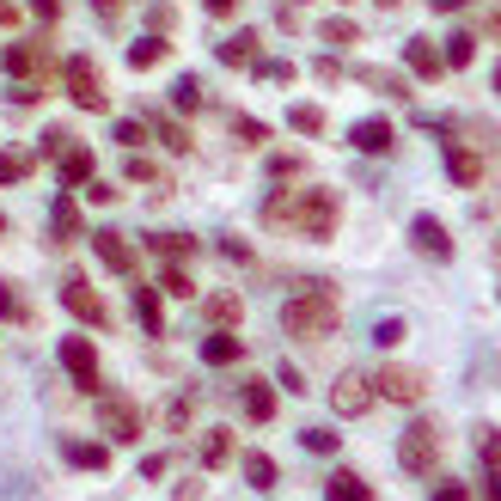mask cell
Instances as JSON below:
<instances>
[{"label":"cell","mask_w":501,"mask_h":501,"mask_svg":"<svg viewBox=\"0 0 501 501\" xmlns=\"http://www.w3.org/2000/svg\"><path fill=\"white\" fill-rule=\"evenodd\" d=\"M61 306H68V312H74L80 324H104V318H110V312H104V300L92 294V287H86L80 276H68V281H61Z\"/></svg>","instance_id":"ba28073f"},{"label":"cell","mask_w":501,"mask_h":501,"mask_svg":"<svg viewBox=\"0 0 501 501\" xmlns=\"http://www.w3.org/2000/svg\"><path fill=\"white\" fill-rule=\"evenodd\" d=\"M31 61H37V49H25V43H13V49H6V68H13V74H25Z\"/></svg>","instance_id":"1f68e13d"},{"label":"cell","mask_w":501,"mask_h":501,"mask_svg":"<svg viewBox=\"0 0 501 501\" xmlns=\"http://www.w3.org/2000/svg\"><path fill=\"white\" fill-rule=\"evenodd\" d=\"M342 318V300H337V287H306V294H294V300L281 306V330L287 337H330Z\"/></svg>","instance_id":"6da1fadb"},{"label":"cell","mask_w":501,"mask_h":501,"mask_svg":"<svg viewBox=\"0 0 501 501\" xmlns=\"http://www.w3.org/2000/svg\"><path fill=\"white\" fill-rule=\"evenodd\" d=\"M172 501H202V483H178V496Z\"/></svg>","instance_id":"74e56055"},{"label":"cell","mask_w":501,"mask_h":501,"mask_svg":"<svg viewBox=\"0 0 501 501\" xmlns=\"http://www.w3.org/2000/svg\"><path fill=\"white\" fill-rule=\"evenodd\" d=\"M56 239H80V208L74 202H56Z\"/></svg>","instance_id":"603a6c76"},{"label":"cell","mask_w":501,"mask_h":501,"mask_svg":"<svg viewBox=\"0 0 501 501\" xmlns=\"http://www.w3.org/2000/svg\"><path fill=\"white\" fill-rule=\"evenodd\" d=\"M398 464L416 471V477H428V471L441 464V428H434V422H410L403 441H398Z\"/></svg>","instance_id":"3957f363"},{"label":"cell","mask_w":501,"mask_h":501,"mask_svg":"<svg viewBox=\"0 0 501 501\" xmlns=\"http://www.w3.org/2000/svg\"><path fill=\"white\" fill-rule=\"evenodd\" d=\"M226 459H233V434H226V428H214V434L202 441V464H226Z\"/></svg>","instance_id":"7402d4cb"},{"label":"cell","mask_w":501,"mask_h":501,"mask_svg":"<svg viewBox=\"0 0 501 501\" xmlns=\"http://www.w3.org/2000/svg\"><path fill=\"white\" fill-rule=\"evenodd\" d=\"M373 342H380V349H398L403 342V318H380L373 324Z\"/></svg>","instance_id":"484cf974"},{"label":"cell","mask_w":501,"mask_h":501,"mask_svg":"<svg viewBox=\"0 0 501 501\" xmlns=\"http://www.w3.org/2000/svg\"><path fill=\"white\" fill-rule=\"evenodd\" d=\"M324 501H373V489H367L355 471H337V477L324 483Z\"/></svg>","instance_id":"7c38bea8"},{"label":"cell","mask_w":501,"mask_h":501,"mask_svg":"<svg viewBox=\"0 0 501 501\" xmlns=\"http://www.w3.org/2000/svg\"><path fill=\"white\" fill-rule=\"evenodd\" d=\"M446 165H453V178H459V183H477V160H471V153H459V147H453V153H446Z\"/></svg>","instance_id":"83f0119b"},{"label":"cell","mask_w":501,"mask_h":501,"mask_svg":"<svg viewBox=\"0 0 501 501\" xmlns=\"http://www.w3.org/2000/svg\"><path fill=\"white\" fill-rule=\"evenodd\" d=\"M68 86H74V99H80L86 110H104V92H99V74H92V61H74V68H68Z\"/></svg>","instance_id":"8fae6325"},{"label":"cell","mask_w":501,"mask_h":501,"mask_svg":"<svg viewBox=\"0 0 501 501\" xmlns=\"http://www.w3.org/2000/svg\"><path fill=\"white\" fill-rule=\"evenodd\" d=\"M373 391H385L391 403H422V391H428V380H422L416 367H385L380 380H373Z\"/></svg>","instance_id":"52a82bcc"},{"label":"cell","mask_w":501,"mask_h":501,"mask_svg":"<svg viewBox=\"0 0 501 501\" xmlns=\"http://www.w3.org/2000/svg\"><path fill=\"white\" fill-rule=\"evenodd\" d=\"M99 422H104L110 441H141V410L129 398H104L99 391Z\"/></svg>","instance_id":"8992f818"},{"label":"cell","mask_w":501,"mask_h":501,"mask_svg":"<svg viewBox=\"0 0 501 501\" xmlns=\"http://www.w3.org/2000/svg\"><path fill=\"white\" fill-rule=\"evenodd\" d=\"M165 251V257H183V251H190V239H183V233H160V239H153Z\"/></svg>","instance_id":"e575fe53"},{"label":"cell","mask_w":501,"mask_h":501,"mask_svg":"<svg viewBox=\"0 0 501 501\" xmlns=\"http://www.w3.org/2000/svg\"><path fill=\"white\" fill-rule=\"evenodd\" d=\"M68 459L80 464V471H104V464H110V453H104L99 441H68Z\"/></svg>","instance_id":"e0dca14e"},{"label":"cell","mask_w":501,"mask_h":501,"mask_svg":"<svg viewBox=\"0 0 501 501\" xmlns=\"http://www.w3.org/2000/svg\"><path fill=\"white\" fill-rule=\"evenodd\" d=\"M373 398H380V391H373L367 373H342V380L330 385V410H337V416H367Z\"/></svg>","instance_id":"5b68a950"},{"label":"cell","mask_w":501,"mask_h":501,"mask_svg":"<svg viewBox=\"0 0 501 501\" xmlns=\"http://www.w3.org/2000/svg\"><path fill=\"white\" fill-rule=\"evenodd\" d=\"M25 172H31V160H19V153H0V183H19Z\"/></svg>","instance_id":"4dcf8cb0"},{"label":"cell","mask_w":501,"mask_h":501,"mask_svg":"<svg viewBox=\"0 0 501 501\" xmlns=\"http://www.w3.org/2000/svg\"><path fill=\"white\" fill-rule=\"evenodd\" d=\"M239 355H245L239 337H208V342H202V361H208V367H233Z\"/></svg>","instance_id":"9a60e30c"},{"label":"cell","mask_w":501,"mask_h":501,"mask_svg":"<svg viewBox=\"0 0 501 501\" xmlns=\"http://www.w3.org/2000/svg\"><path fill=\"white\" fill-rule=\"evenodd\" d=\"M160 56H165V43H160V37H147V43H135V49H129V61H135V68H153Z\"/></svg>","instance_id":"f546056e"},{"label":"cell","mask_w":501,"mask_h":501,"mask_svg":"<svg viewBox=\"0 0 501 501\" xmlns=\"http://www.w3.org/2000/svg\"><path fill=\"white\" fill-rule=\"evenodd\" d=\"M208 13H233V0H208Z\"/></svg>","instance_id":"f35d334b"},{"label":"cell","mask_w":501,"mask_h":501,"mask_svg":"<svg viewBox=\"0 0 501 501\" xmlns=\"http://www.w3.org/2000/svg\"><path fill=\"white\" fill-rule=\"evenodd\" d=\"M245 477H251V489H276V459L269 453H245Z\"/></svg>","instance_id":"ac0fdd59"},{"label":"cell","mask_w":501,"mask_h":501,"mask_svg":"<svg viewBox=\"0 0 501 501\" xmlns=\"http://www.w3.org/2000/svg\"><path fill=\"white\" fill-rule=\"evenodd\" d=\"M160 294H172V300H190L196 287H190V276H183V269H165V276H160Z\"/></svg>","instance_id":"cb8c5ba5"},{"label":"cell","mask_w":501,"mask_h":501,"mask_svg":"<svg viewBox=\"0 0 501 501\" xmlns=\"http://www.w3.org/2000/svg\"><path fill=\"white\" fill-rule=\"evenodd\" d=\"M61 367L74 373V385H80V391H92V398L104 391V380H99V349H92L86 337H68V342H61Z\"/></svg>","instance_id":"277c9868"},{"label":"cell","mask_w":501,"mask_h":501,"mask_svg":"<svg viewBox=\"0 0 501 501\" xmlns=\"http://www.w3.org/2000/svg\"><path fill=\"white\" fill-rule=\"evenodd\" d=\"M269 221H287V226H300V233H312V239H324V233L337 226V196H330V190H312V196H300V202L276 196L269 202Z\"/></svg>","instance_id":"7a4b0ae2"},{"label":"cell","mask_w":501,"mask_h":501,"mask_svg":"<svg viewBox=\"0 0 501 501\" xmlns=\"http://www.w3.org/2000/svg\"><path fill=\"white\" fill-rule=\"evenodd\" d=\"M446 61H453V68H464V61H471V37H464V31L446 43Z\"/></svg>","instance_id":"836d02e7"},{"label":"cell","mask_w":501,"mask_h":501,"mask_svg":"<svg viewBox=\"0 0 501 501\" xmlns=\"http://www.w3.org/2000/svg\"><path fill=\"white\" fill-rule=\"evenodd\" d=\"M104 6H117V0H104Z\"/></svg>","instance_id":"b9f144b4"},{"label":"cell","mask_w":501,"mask_h":501,"mask_svg":"<svg viewBox=\"0 0 501 501\" xmlns=\"http://www.w3.org/2000/svg\"><path fill=\"white\" fill-rule=\"evenodd\" d=\"M410 68H416V74H441V56H434L428 43H410Z\"/></svg>","instance_id":"d4e9b609"},{"label":"cell","mask_w":501,"mask_h":501,"mask_svg":"<svg viewBox=\"0 0 501 501\" xmlns=\"http://www.w3.org/2000/svg\"><path fill=\"white\" fill-rule=\"evenodd\" d=\"M300 446H306V453H337V434H330V428H306Z\"/></svg>","instance_id":"4316f807"},{"label":"cell","mask_w":501,"mask_h":501,"mask_svg":"<svg viewBox=\"0 0 501 501\" xmlns=\"http://www.w3.org/2000/svg\"><path fill=\"white\" fill-rule=\"evenodd\" d=\"M410 239H416L422 257H434V263L453 257V239H446V226L434 221V214H416V221H410Z\"/></svg>","instance_id":"9c48e42d"},{"label":"cell","mask_w":501,"mask_h":501,"mask_svg":"<svg viewBox=\"0 0 501 501\" xmlns=\"http://www.w3.org/2000/svg\"><path fill=\"white\" fill-rule=\"evenodd\" d=\"M496 92H501V68H496Z\"/></svg>","instance_id":"60d3db41"},{"label":"cell","mask_w":501,"mask_h":501,"mask_svg":"<svg viewBox=\"0 0 501 501\" xmlns=\"http://www.w3.org/2000/svg\"><path fill=\"white\" fill-rule=\"evenodd\" d=\"M434 501H471V489H464V483H441V489H434Z\"/></svg>","instance_id":"8d00e7d4"},{"label":"cell","mask_w":501,"mask_h":501,"mask_svg":"<svg viewBox=\"0 0 501 501\" xmlns=\"http://www.w3.org/2000/svg\"><path fill=\"white\" fill-rule=\"evenodd\" d=\"M245 416H251V422H269V416H276V391H269L263 380L245 385Z\"/></svg>","instance_id":"2e32d148"},{"label":"cell","mask_w":501,"mask_h":501,"mask_svg":"<svg viewBox=\"0 0 501 501\" xmlns=\"http://www.w3.org/2000/svg\"><path fill=\"white\" fill-rule=\"evenodd\" d=\"M355 147H361V153H385V147H391V122H380V117L355 122Z\"/></svg>","instance_id":"4fadbf2b"},{"label":"cell","mask_w":501,"mask_h":501,"mask_svg":"<svg viewBox=\"0 0 501 501\" xmlns=\"http://www.w3.org/2000/svg\"><path fill=\"white\" fill-rule=\"evenodd\" d=\"M0 233H6V221H0Z\"/></svg>","instance_id":"7bdbcfd3"},{"label":"cell","mask_w":501,"mask_h":501,"mask_svg":"<svg viewBox=\"0 0 501 501\" xmlns=\"http://www.w3.org/2000/svg\"><path fill=\"white\" fill-rule=\"evenodd\" d=\"M172 92H178V104H183V110H196V104H202V86H196V80H178Z\"/></svg>","instance_id":"d590c367"},{"label":"cell","mask_w":501,"mask_h":501,"mask_svg":"<svg viewBox=\"0 0 501 501\" xmlns=\"http://www.w3.org/2000/svg\"><path fill=\"white\" fill-rule=\"evenodd\" d=\"M434 6H441V13H453V6H464V0H434Z\"/></svg>","instance_id":"ab89813d"},{"label":"cell","mask_w":501,"mask_h":501,"mask_svg":"<svg viewBox=\"0 0 501 501\" xmlns=\"http://www.w3.org/2000/svg\"><path fill=\"white\" fill-rule=\"evenodd\" d=\"M80 178H92V153L74 147V153H61V183H80Z\"/></svg>","instance_id":"44dd1931"},{"label":"cell","mask_w":501,"mask_h":501,"mask_svg":"<svg viewBox=\"0 0 501 501\" xmlns=\"http://www.w3.org/2000/svg\"><path fill=\"white\" fill-rule=\"evenodd\" d=\"M92 251H99V263H104V269H117V276H129V269H135V251H129V245H122V233H110V226H104V233H92Z\"/></svg>","instance_id":"30bf717a"},{"label":"cell","mask_w":501,"mask_h":501,"mask_svg":"<svg viewBox=\"0 0 501 501\" xmlns=\"http://www.w3.org/2000/svg\"><path fill=\"white\" fill-rule=\"evenodd\" d=\"M294 129H306V135H318V129H324V117L312 110V104H300V110H294Z\"/></svg>","instance_id":"d6a6232c"},{"label":"cell","mask_w":501,"mask_h":501,"mask_svg":"<svg viewBox=\"0 0 501 501\" xmlns=\"http://www.w3.org/2000/svg\"><path fill=\"white\" fill-rule=\"evenodd\" d=\"M208 318H214V324H233V318H239V300H233V294H214V300H208Z\"/></svg>","instance_id":"f1b7e54d"},{"label":"cell","mask_w":501,"mask_h":501,"mask_svg":"<svg viewBox=\"0 0 501 501\" xmlns=\"http://www.w3.org/2000/svg\"><path fill=\"white\" fill-rule=\"evenodd\" d=\"M135 318L147 324V337H160L165 318H160V287H135Z\"/></svg>","instance_id":"5bb4252c"},{"label":"cell","mask_w":501,"mask_h":501,"mask_svg":"<svg viewBox=\"0 0 501 501\" xmlns=\"http://www.w3.org/2000/svg\"><path fill=\"white\" fill-rule=\"evenodd\" d=\"M477 459L501 477V428H477Z\"/></svg>","instance_id":"ffe728a7"},{"label":"cell","mask_w":501,"mask_h":501,"mask_svg":"<svg viewBox=\"0 0 501 501\" xmlns=\"http://www.w3.org/2000/svg\"><path fill=\"white\" fill-rule=\"evenodd\" d=\"M0 318H13V324L31 318V306H25V294L13 287V281H0Z\"/></svg>","instance_id":"d6986e66"}]
</instances>
